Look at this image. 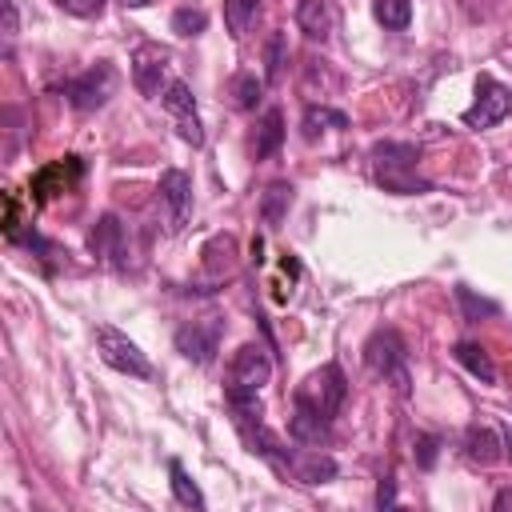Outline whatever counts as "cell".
<instances>
[{
    "label": "cell",
    "instance_id": "1",
    "mask_svg": "<svg viewBox=\"0 0 512 512\" xmlns=\"http://www.w3.org/2000/svg\"><path fill=\"white\" fill-rule=\"evenodd\" d=\"M368 164H372V180H376L384 192H392V196H420V192H432V180H424V176L416 172V164H420L416 144L380 140V144H372Z\"/></svg>",
    "mask_w": 512,
    "mask_h": 512
},
{
    "label": "cell",
    "instance_id": "2",
    "mask_svg": "<svg viewBox=\"0 0 512 512\" xmlns=\"http://www.w3.org/2000/svg\"><path fill=\"white\" fill-rule=\"evenodd\" d=\"M364 364L372 376H384L400 396L412 392V380H408V348L400 340L396 328H376L368 340H364Z\"/></svg>",
    "mask_w": 512,
    "mask_h": 512
},
{
    "label": "cell",
    "instance_id": "3",
    "mask_svg": "<svg viewBox=\"0 0 512 512\" xmlns=\"http://www.w3.org/2000/svg\"><path fill=\"white\" fill-rule=\"evenodd\" d=\"M272 376V356L264 344H240L228 360V384H224V400L236 404V400H256L260 388L268 384Z\"/></svg>",
    "mask_w": 512,
    "mask_h": 512
},
{
    "label": "cell",
    "instance_id": "4",
    "mask_svg": "<svg viewBox=\"0 0 512 512\" xmlns=\"http://www.w3.org/2000/svg\"><path fill=\"white\" fill-rule=\"evenodd\" d=\"M116 84H120L116 68H112L108 60H96V64L84 68L80 76L64 80L60 92H64V100H68L76 112H96V108H104V104L116 96Z\"/></svg>",
    "mask_w": 512,
    "mask_h": 512
},
{
    "label": "cell",
    "instance_id": "5",
    "mask_svg": "<svg viewBox=\"0 0 512 512\" xmlns=\"http://www.w3.org/2000/svg\"><path fill=\"white\" fill-rule=\"evenodd\" d=\"M96 352H100V360L108 364V368H116V372H124V376H136V380H148L152 376V364H148V356L136 348V340H128L120 328H112V324H100L96 328Z\"/></svg>",
    "mask_w": 512,
    "mask_h": 512
},
{
    "label": "cell",
    "instance_id": "6",
    "mask_svg": "<svg viewBox=\"0 0 512 512\" xmlns=\"http://www.w3.org/2000/svg\"><path fill=\"white\" fill-rule=\"evenodd\" d=\"M292 396H296V400H308L312 408H320V412L332 420V416L340 412L344 396H348V380H344L340 364H324V368H316L312 376H304V384H296Z\"/></svg>",
    "mask_w": 512,
    "mask_h": 512
},
{
    "label": "cell",
    "instance_id": "7",
    "mask_svg": "<svg viewBox=\"0 0 512 512\" xmlns=\"http://www.w3.org/2000/svg\"><path fill=\"white\" fill-rule=\"evenodd\" d=\"M504 116H512V88L508 84H500V80H492V76H480L476 80V100L464 108V124L468 128H492V124H500Z\"/></svg>",
    "mask_w": 512,
    "mask_h": 512
},
{
    "label": "cell",
    "instance_id": "8",
    "mask_svg": "<svg viewBox=\"0 0 512 512\" xmlns=\"http://www.w3.org/2000/svg\"><path fill=\"white\" fill-rule=\"evenodd\" d=\"M220 332H224V320L208 316V320H192V324H180L176 328V352L192 364H212L216 352H220Z\"/></svg>",
    "mask_w": 512,
    "mask_h": 512
},
{
    "label": "cell",
    "instance_id": "9",
    "mask_svg": "<svg viewBox=\"0 0 512 512\" xmlns=\"http://www.w3.org/2000/svg\"><path fill=\"white\" fill-rule=\"evenodd\" d=\"M88 252L104 264V268H128V236L120 216L104 212L92 228H88Z\"/></svg>",
    "mask_w": 512,
    "mask_h": 512
},
{
    "label": "cell",
    "instance_id": "10",
    "mask_svg": "<svg viewBox=\"0 0 512 512\" xmlns=\"http://www.w3.org/2000/svg\"><path fill=\"white\" fill-rule=\"evenodd\" d=\"M160 104L172 112V120H176V128H180V140L192 144V148H200V144H204V128H200V116H196V96H192V88H188L184 80H168V88L160 92Z\"/></svg>",
    "mask_w": 512,
    "mask_h": 512
},
{
    "label": "cell",
    "instance_id": "11",
    "mask_svg": "<svg viewBox=\"0 0 512 512\" xmlns=\"http://www.w3.org/2000/svg\"><path fill=\"white\" fill-rule=\"evenodd\" d=\"M160 204H164L168 232H180L192 216V180H188V172H180V168L160 172Z\"/></svg>",
    "mask_w": 512,
    "mask_h": 512
},
{
    "label": "cell",
    "instance_id": "12",
    "mask_svg": "<svg viewBox=\"0 0 512 512\" xmlns=\"http://www.w3.org/2000/svg\"><path fill=\"white\" fill-rule=\"evenodd\" d=\"M168 48L160 44H140L132 52V84L144 92V96H160L168 84H164V72H168Z\"/></svg>",
    "mask_w": 512,
    "mask_h": 512
},
{
    "label": "cell",
    "instance_id": "13",
    "mask_svg": "<svg viewBox=\"0 0 512 512\" xmlns=\"http://www.w3.org/2000/svg\"><path fill=\"white\" fill-rule=\"evenodd\" d=\"M288 436H292L296 444H308V448H324V444L332 440V420H328L320 408H312L308 400H296V396H292Z\"/></svg>",
    "mask_w": 512,
    "mask_h": 512
},
{
    "label": "cell",
    "instance_id": "14",
    "mask_svg": "<svg viewBox=\"0 0 512 512\" xmlns=\"http://www.w3.org/2000/svg\"><path fill=\"white\" fill-rule=\"evenodd\" d=\"M284 476H292L296 484H328V480H336V460L328 452L304 444V448H292Z\"/></svg>",
    "mask_w": 512,
    "mask_h": 512
},
{
    "label": "cell",
    "instance_id": "15",
    "mask_svg": "<svg viewBox=\"0 0 512 512\" xmlns=\"http://www.w3.org/2000/svg\"><path fill=\"white\" fill-rule=\"evenodd\" d=\"M464 456H468L472 464H480V468H492V464L504 456L500 432H496L492 424H472V428L464 432Z\"/></svg>",
    "mask_w": 512,
    "mask_h": 512
},
{
    "label": "cell",
    "instance_id": "16",
    "mask_svg": "<svg viewBox=\"0 0 512 512\" xmlns=\"http://www.w3.org/2000/svg\"><path fill=\"white\" fill-rule=\"evenodd\" d=\"M296 24L308 40H328L336 16H332V0H300L296 4Z\"/></svg>",
    "mask_w": 512,
    "mask_h": 512
},
{
    "label": "cell",
    "instance_id": "17",
    "mask_svg": "<svg viewBox=\"0 0 512 512\" xmlns=\"http://www.w3.org/2000/svg\"><path fill=\"white\" fill-rule=\"evenodd\" d=\"M76 176H80V160H76V156H64L60 164H48L44 172H36L32 192H36V200H48L52 192H64Z\"/></svg>",
    "mask_w": 512,
    "mask_h": 512
},
{
    "label": "cell",
    "instance_id": "18",
    "mask_svg": "<svg viewBox=\"0 0 512 512\" xmlns=\"http://www.w3.org/2000/svg\"><path fill=\"white\" fill-rule=\"evenodd\" d=\"M452 356H456V364H464L480 384H496V364H492V356H488L480 344L460 340V344L452 348Z\"/></svg>",
    "mask_w": 512,
    "mask_h": 512
},
{
    "label": "cell",
    "instance_id": "19",
    "mask_svg": "<svg viewBox=\"0 0 512 512\" xmlns=\"http://www.w3.org/2000/svg\"><path fill=\"white\" fill-rule=\"evenodd\" d=\"M284 144V112L280 108H268L264 112V120H260V128H256V160H268V156H276V148Z\"/></svg>",
    "mask_w": 512,
    "mask_h": 512
},
{
    "label": "cell",
    "instance_id": "20",
    "mask_svg": "<svg viewBox=\"0 0 512 512\" xmlns=\"http://www.w3.org/2000/svg\"><path fill=\"white\" fill-rule=\"evenodd\" d=\"M324 128H348V116L340 108H328V104H308L304 108V136L316 140Z\"/></svg>",
    "mask_w": 512,
    "mask_h": 512
},
{
    "label": "cell",
    "instance_id": "21",
    "mask_svg": "<svg viewBox=\"0 0 512 512\" xmlns=\"http://www.w3.org/2000/svg\"><path fill=\"white\" fill-rule=\"evenodd\" d=\"M288 204H292V184H288V180H272V184L264 188V196H260V216H264L268 224H280L284 212H288Z\"/></svg>",
    "mask_w": 512,
    "mask_h": 512
},
{
    "label": "cell",
    "instance_id": "22",
    "mask_svg": "<svg viewBox=\"0 0 512 512\" xmlns=\"http://www.w3.org/2000/svg\"><path fill=\"white\" fill-rule=\"evenodd\" d=\"M256 12H260V0H224V24H228L232 40H244L248 36Z\"/></svg>",
    "mask_w": 512,
    "mask_h": 512
},
{
    "label": "cell",
    "instance_id": "23",
    "mask_svg": "<svg viewBox=\"0 0 512 512\" xmlns=\"http://www.w3.org/2000/svg\"><path fill=\"white\" fill-rule=\"evenodd\" d=\"M168 476H172V496H176V504H184V508H204V492L196 488V480L184 472L180 460H168Z\"/></svg>",
    "mask_w": 512,
    "mask_h": 512
},
{
    "label": "cell",
    "instance_id": "24",
    "mask_svg": "<svg viewBox=\"0 0 512 512\" xmlns=\"http://www.w3.org/2000/svg\"><path fill=\"white\" fill-rule=\"evenodd\" d=\"M372 16H376L384 28L404 32V28L412 24V0H376V4H372Z\"/></svg>",
    "mask_w": 512,
    "mask_h": 512
},
{
    "label": "cell",
    "instance_id": "25",
    "mask_svg": "<svg viewBox=\"0 0 512 512\" xmlns=\"http://www.w3.org/2000/svg\"><path fill=\"white\" fill-rule=\"evenodd\" d=\"M284 64H288V40H284V32H272L268 48H264V84H276Z\"/></svg>",
    "mask_w": 512,
    "mask_h": 512
},
{
    "label": "cell",
    "instance_id": "26",
    "mask_svg": "<svg viewBox=\"0 0 512 512\" xmlns=\"http://www.w3.org/2000/svg\"><path fill=\"white\" fill-rule=\"evenodd\" d=\"M260 96H264V80H256L252 72H240V76H232V100H236V108H256L260 104Z\"/></svg>",
    "mask_w": 512,
    "mask_h": 512
},
{
    "label": "cell",
    "instance_id": "27",
    "mask_svg": "<svg viewBox=\"0 0 512 512\" xmlns=\"http://www.w3.org/2000/svg\"><path fill=\"white\" fill-rule=\"evenodd\" d=\"M456 300H460V308H464V320H468V324H476L480 316H496V304H492V300L472 296V288H468V284H456Z\"/></svg>",
    "mask_w": 512,
    "mask_h": 512
},
{
    "label": "cell",
    "instance_id": "28",
    "mask_svg": "<svg viewBox=\"0 0 512 512\" xmlns=\"http://www.w3.org/2000/svg\"><path fill=\"white\" fill-rule=\"evenodd\" d=\"M208 28V16L200 8H176L172 12V32L176 36H200Z\"/></svg>",
    "mask_w": 512,
    "mask_h": 512
},
{
    "label": "cell",
    "instance_id": "29",
    "mask_svg": "<svg viewBox=\"0 0 512 512\" xmlns=\"http://www.w3.org/2000/svg\"><path fill=\"white\" fill-rule=\"evenodd\" d=\"M436 452H440V436L420 432V436H416V448H412L416 464H420V468H432V464H436Z\"/></svg>",
    "mask_w": 512,
    "mask_h": 512
},
{
    "label": "cell",
    "instance_id": "30",
    "mask_svg": "<svg viewBox=\"0 0 512 512\" xmlns=\"http://www.w3.org/2000/svg\"><path fill=\"white\" fill-rule=\"evenodd\" d=\"M56 4L72 16H100V8H104V0H56Z\"/></svg>",
    "mask_w": 512,
    "mask_h": 512
},
{
    "label": "cell",
    "instance_id": "31",
    "mask_svg": "<svg viewBox=\"0 0 512 512\" xmlns=\"http://www.w3.org/2000/svg\"><path fill=\"white\" fill-rule=\"evenodd\" d=\"M376 504H380V508H392V504H396V484H392V476L380 480V488H376Z\"/></svg>",
    "mask_w": 512,
    "mask_h": 512
},
{
    "label": "cell",
    "instance_id": "32",
    "mask_svg": "<svg viewBox=\"0 0 512 512\" xmlns=\"http://www.w3.org/2000/svg\"><path fill=\"white\" fill-rule=\"evenodd\" d=\"M4 36H16V4L4 0Z\"/></svg>",
    "mask_w": 512,
    "mask_h": 512
},
{
    "label": "cell",
    "instance_id": "33",
    "mask_svg": "<svg viewBox=\"0 0 512 512\" xmlns=\"http://www.w3.org/2000/svg\"><path fill=\"white\" fill-rule=\"evenodd\" d=\"M492 504H496V508H500V512H504V508H512V488H500V492H496V500H492Z\"/></svg>",
    "mask_w": 512,
    "mask_h": 512
},
{
    "label": "cell",
    "instance_id": "34",
    "mask_svg": "<svg viewBox=\"0 0 512 512\" xmlns=\"http://www.w3.org/2000/svg\"><path fill=\"white\" fill-rule=\"evenodd\" d=\"M500 440H504V456H512V424L508 420L500 424Z\"/></svg>",
    "mask_w": 512,
    "mask_h": 512
},
{
    "label": "cell",
    "instance_id": "35",
    "mask_svg": "<svg viewBox=\"0 0 512 512\" xmlns=\"http://www.w3.org/2000/svg\"><path fill=\"white\" fill-rule=\"evenodd\" d=\"M124 4H128V8H144L148 0H124Z\"/></svg>",
    "mask_w": 512,
    "mask_h": 512
}]
</instances>
